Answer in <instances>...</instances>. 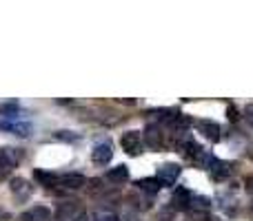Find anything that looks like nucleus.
<instances>
[{"instance_id":"4","label":"nucleus","mask_w":253,"mask_h":221,"mask_svg":"<svg viewBox=\"0 0 253 221\" xmlns=\"http://www.w3.org/2000/svg\"><path fill=\"white\" fill-rule=\"evenodd\" d=\"M114 157V146L109 142H102V144H96L91 151V161L98 166H107Z\"/></svg>"},{"instance_id":"19","label":"nucleus","mask_w":253,"mask_h":221,"mask_svg":"<svg viewBox=\"0 0 253 221\" xmlns=\"http://www.w3.org/2000/svg\"><path fill=\"white\" fill-rule=\"evenodd\" d=\"M56 139H62V142H76L78 139V135L74 133V130H56V135H53Z\"/></svg>"},{"instance_id":"7","label":"nucleus","mask_w":253,"mask_h":221,"mask_svg":"<svg viewBox=\"0 0 253 221\" xmlns=\"http://www.w3.org/2000/svg\"><path fill=\"white\" fill-rule=\"evenodd\" d=\"M231 168H229L227 161H220V159H209V175L213 182H222V179L229 177Z\"/></svg>"},{"instance_id":"12","label":"nucleus","mask_w":253,"mask_h":221,"mask_svg":"<svg viewBox=\"0 0 253 221\" xmlns=\"http://www.w3.org/2000/svg\"><path fill=\"white\" fill-rule=\"evenodd\" d=\"M129 179V170H126V166H116V168H111L109 173H107V182H111L114 186H123V184Z\"/></svg>"},{"instance_id":"3","label":"nucleus","mask_w":253,"mask_h":221,"mask_svg":"<svg viewBox=\"0 0 253 221\" xmlns=\"http://www.w3.org/2000/svg\"><path fill=\"white\" fill-rule=\"evenodd\" d=\"M120 146L129 155H140V151H142V135L138 130H126V133H123V137H120Z\"/></svg>"},{"instance_id":"18","label":"nucleus","mask_w":253,"mask_h":221,"mask_svg":"<svg viewBox=\"0 0 253 221\" xmlns=\"http://www.w3.org/2000/svg\"><path fill=\"white\" fill-rule=\"evenodd\" d=\"M18 111H20L18 102H4V104H0V115L2 117H13V115H18Z\"/></svg>"},{"instance_id":"22","label":"nucleus","mask_w":253,"mask_h":221,"mask_svg":"<svg viewBox=\"0 0 253 221\" xmlns=\"http://www.w3.org/2000/svg\"><path fill=\"white\" fill-rule=\"evenodd\" d=\"M98 221H118L114 217V215H109V213H105V215H98Z\"/></svg>"},{"instance_id":"14","label":"nucleus","mask_w":253,"mask_h":221,"mask_svg":"<svg viewBox=\"0 0 253 221\" xmlns=\"http://www.w3.org/2000/svg\"><path fill=\"white\" fill-rule=\"evenodd\" d=\"M34 177H36V182L42 184L44 188H56V186H60V177H58V175H53V173H47V170H36Z\"/></svg>"},{"instance_id":"16","label":"nucleus","mask_w":253,"mask_h":221,"mask_svg":"<svg viewBox=\"0 0 253 221\" xmlns=\"http://www.w3.org/2000/svg\"><path fill=\"white\" fill-rule=\"evenodd\" d=\"M209 206H211V199L209 197H202V195L191 197V201H189V208L196 210V213H205V210H209Z\"/></svg>"},{"instance_id":"15","label":"nucleus","mask_w":253,"mask_h":221,"mask_svg":"<svg viewBox=\"0 0 253 221\" xmlns=\"http://www.w3.org/2000/svg\"><path fill=\"white\" fill-rule=\"evenodd\" d=\"M189 201H191V192L187 188H175L173 190V206L175 208H189Z\"/></svg>"},{"instance_id":"20","label":"nucleus","mask_w":253,"mask_h":221,"mask_svg":"<svg viewBox=\"0 0 253 221\" xmlns=\"http://www.w3.org/2000/svg\"><path fill=\"white\" fill-rule=\"evenodd\" d=\"M227 115H229V120H231V122H238V117H240V115H238V109H236V106H229V109H227Z\"/></svg>"},{"instance_id":"1","label":"nucleus","mask_w":253,"mask_h":221,"mask_svg":"<svg viewBox=\"0 0 253 221\" xmlns=\"http://www.w3.org/2000/svg\"><path fill=\"white\" fill-rule=\"evenodd\" d=\"M20 157H22L20 148H9V146L0 148V179H4L13 168H16Z\"/></svg>"},{"instance_id":"17","label":"nucleus","mask_w":253,"mask_h":221,"mask_svg":"<svg viewBox=\"0 0 253 221\" xmlns=\"http://www.w3.org/2000/svg\"><path fill=\"white\" fill-rule=\"evenodd\" d=\"M138 186L142 188L144 192H149V195H156V192L162 188V184L158 182L156 177H153V179H149V177H147V179H140V182H138Z\"/></svg>"},{"instance_id":"2","label":"nucleus","mask_w":253,"mask_h":221,"mask_svg":"<svg viewBox=\"0 0 253 221\" xmlns=\"http://www.w3.org/2000/svg\"><path fill=\"white\" fill-rule=\"evenodd\" d=\"M84 215V208L78 201H62L56 208V217L58 221H78Z\"/></svg>"},{"instance_id":"9","label":"nucleus","mask_w":253,"mask_h":221,"mask_svg":"<svg viewBox=\"0 0 253 221\" xmlns=\"http://www.w3.org/2000/svg\"><path fill=\"white\" fill-rule=\"evenodd\" d=\"M198 128H200V133L205 135L207 139H211V142H220V137H222L220 126L215 124V122H211V120H200L198 122Z\"/></svg>"},{"instance_id":"13","label":"nucleus","mask_w":253,"mask_h":221,"mask_svg":"<svg viewBox=\"0 0 253 221\" xmlns=\"http://www.w3.org/2000/svg\"><path fill=\"white\" fill-rule=\"evenodd\" d=\"M60 184L65 188H71V190H76V188H83L84 184H87V179H84V175L80 173H67L60 177Z\"/></svg>"},{"instance_id":"8","label":"nucleus","mask_w":253,"mask_h":221,"mask_svg":"<svg viewBox=\"0 0 253 221\" xmlns=\"http://www.w3.org/2000/svg\"><path fill=\"white\" fill-rule=\"evenodd\" d=\"M0 130H9V133H16L20 137H29L31 135V124L29 122H2L0 120Z\"/></svg>"},{"instance_id":"11","label":"nucleus","mask_w":253,"mask_h":221,"mask_svg":"<svg viewBox=\"0 0 253 221\" xmlns=\"http://www.w3.org/2000/svg\"><path fill=\"white\" fill-rule=\"evenodd\" d=\"M9 188H11V192L18 197V199H25V197L31 195L29 184H27V179H22V177H13L11 182H9Z\"/></svg>"},{"instance_id":"6","label":"nucleus","mask_w":253,"mask_h":221,"mask_svg":"<svg viewBox=\"0 0 253 221\" xmlns=\"http://www.w3.org/2000/svg\"><path fill=\"white\" fill-rule=\"evenodd\" d=\"M178 177H180V166L178 164H162L160 168H158L156 179L162 184V186H171Z\"/></svg>"},{"instance_id":"23","label":"nucleus","mask_w":253,"mask_h":221,"mask_svg":"<svg viewBox=\"0 0 253 221\" xmlns=\"http://www.w3.org/2000/svg\"><path fill=\"white\" fill-rule=\"evenodd\" d=\"M247 188H249V190L253 192V175H251V177H249V179H247Z\"/></svg>"},{"instance_id":"10","label":"nucleus","mask_w":253,"mask_h":221,"mask_svg":"<svg viewBox=\"0 0 253 221\" xmlns=\"http://www.w3.org/2000/svg\"><path fill=\"white\" fill-rule=\"evenodd\" d=\"M51 217V210L47 208V206H34V208H29L27 213H22V221H49Z\"/></svg>"},{"instance_id":"21","label":"nucleus","mask_w":253,"mask_h":221,"mask_svg":"<svg viewBox=\"0 0 253 221\" xmlns=\"http://www.w3.org/2000/svg\"><path fill=\"white\" fill-rule=\"evenodd\" d=\"M245 117H247V122H249V124L253 126V104H249L245 109Z\"/></svg>"},{"instance_id":"5","label":"nucleus","mask_w":253,"mask_h":221,"mask_svg":"<svg viewBox=\"0 0 253 221\" xmlns=\"http://www.w3.org/2000/svg\"><path fill=\"white\" fill-rule=\"evenodd\" d=\"M144 139H147V146L151 148V151H160V148L165 146V133H162L156 124H149L147 128H144Z\"/></svg>"}]
</instances>
